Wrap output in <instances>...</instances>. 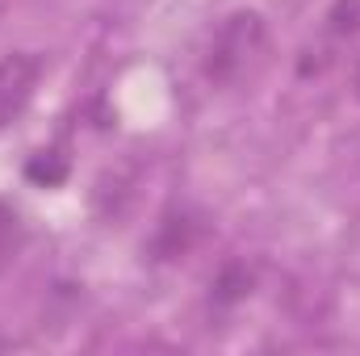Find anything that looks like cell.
Instances as JSON below:
<instances>
[{"mask_svg": "<svg viewBox=\"0 0 360 356\" xmlns=\"http://www.w3.org/2000/svg\"><path fill=\"white\" fill-rule=\"evenodd\" d=\"M264 46H269V30L260 13H231L210 42L205 72L222 84H239L243 76L256 72V63L264 59Z\"/></svg>", "mask_w": 360, "mask_h": 356, "instance_id": "cell-1", "label": "cell"}, {"mask_svg": "<svg viewBox=\"0 0 360 356\" xmlns=\"http://www.w3.org/2000/svg\"><path fill=\"white\" fill-rule=\"evenodd\" d=\"M42 72H46V63L38 51H13L0 59V130L13 126L30 109L34 92L42 84Z\"/></svg>", "mask_w": 360, "mask_h": 356, "instance_id": "cell-2", "label": "cell"}]
</instances>
